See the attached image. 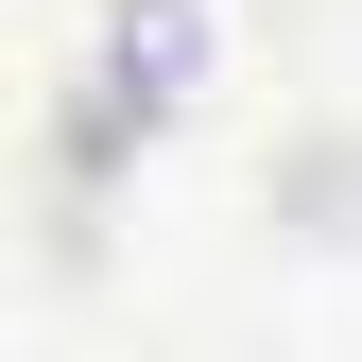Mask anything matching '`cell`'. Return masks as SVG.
Returning a JSON list of instances; mask_svg holds the SVG:
<instances>
[{
  "label": "cell",
  "mask_w": 362,
  "mask_h": 362,
  "mask_svg": "<svg viewBox=\"0 0 362 362\" xmlns=\"http://www.w3.org/2000/svg\"><path fill=\"white\" fill-rule=\"evenodd\" d=\"M207 0H104V69H86V86H104V121H173V104H190V86H207Z\"/></svg>",
  "instance_id": "obj_1"
}]
</instances>
